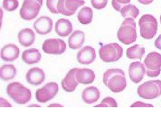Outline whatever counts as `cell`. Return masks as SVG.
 <instances>
[{
	"label": "cell",
	"mask_w": 161,
	"mask_h": 127,
	"mask_svg": "<svg viewBox=\"0 0 161 127\" xmlns=\"http://www.w3.org/2000/svg\"><path fill=\"white\" fill-rule=\"evenodd\" d=\"M42 49L47 54L61 55L66 51V43L61 39H47L44 42Z\"/></svg>",
	"instance_id": "cell-11"
},
{
	"label": "cell",
	"mask_w": 161,
	"mask_h": 127,
	"mask_svg": "<svg viewBox=\"0 0 161 127\" xmlns=\"http://www.w3.org/2000/svg\"><path fill=\"white\" fill-rule=\"evenodd\" d=\"M18 42L24 47H29L36 41V34L30 28H25L18 33Z\"/></svg>",
	"instance_id": "cell-22"
},
{
	"label": "cell",
	"mask_w": 161,
	"mask_h": 127,
	"mask_svg": "<svg viewBox=\"0 0 161 127\" xmlns=\"http://www.w3.org/2000/svg\"><path fill=\"white\" fill-rule=\"evenodd\" d=\"M76 78L80 84L88 85L95 80V73L90 69H78L76 71Z\"/></svg>",
	"instance_id": "cell-19"
},
{
	"label": "cell",
	"mask_w": 161,
	"mask_h": 127,
	"mask_svg": "<svg viewBox=\"0 0 161 127\" xmlns=\"http://www.w3.org/2000/svg\"><path fill=\"white\" fill-rule=\"evenodd\" d=\"M85 41V33L82 31H74L68 39V46L72 50L80 49Z\"/></svg>",
	"instance_id": "cell-21"
},
{
	"label": "cell",
	"mask_w": 161,
	"mask_h": 127,
	"mask_svg": "<svg viewBox=\"0 0 161 127\" xmlns=\"http://www.w3.org/2000/svg\"><path fill=\"white\" fill-rule=\"evenodd\" d=\"M20 50L15 44H7L1 49L0 56L5 61H14L19 57Z\"/></svg>",
	"instance_id": "cell-17"
},
{
	"label": "cell",
	"mask_w": 161,
	"mask_h": 127,
	"mask_svg": "<svg viewBox=\"0 0 161 127\" xmlns=\"http://www.w3.org/2000/svg\"><path fill=\"white\" fill-rule=\"evenodd\" d=\"M111 5H112V7H113V8H114L116 11H118V12L119 11V12H120L122 7H121L118 2H116V0H111Z\"/></svg>",
	"instance_id": "cell-33"
},
{
	"label": "cell",
	"mask_w": 161,
	"mask_h": 127,
	"mask_svg": "<svg viewBox=\"0 0 161 127\" xmlns=\"http://www.w3.org/2000/svg\"><path fill=\"white\" fill-rule=\"evenodd\" d=\"M155 46H156L157 49H158V50L161 51V34L156 39V41H155Z\"/></svg>",
	"instance_id": "cell-35"
},
{
	"label": "cell",
	"mask_w": 161,
	"mask_h": 127,
	"mask_svg": "<svg viewBox=\"0 0 161 127\" xmlns=\"http://www.w3.org/2000/svg\"><path fill=\"white\" fill-rule=\"evenodd\" d=\"M116 2H118L120 6H122V5L130 4V2H131V0H116Z\"/></svg>",
	"instance_id": "cell-36"
},
{
	"label": "cell",
	"mask_w": 161,
	"mask_h": 127,
	"mask_svg": "<svg viewBox=\"0 0 161 127\" xmlns=\"http://www.w3.org/2000/svg\"><path fill=\"white\" fill-rule=\"evenodd\" d=\"M101 97V92L96 87H89L84 89L81 93L82 101L86 104H92L99 100Z\"/></svg>",
	"instance_id": "cell-20"
},
{
	"label": "cell",
	"mask_w": 161,
	"mask_h": 127,
	"mask_svg": "<svg viewBox=\"0 0 161 127\" xmlns=\"http://www.w3.org/2000/svg\"><path fill=\"white\" fill-rule=\"evenodd\" d=\"M7 94L18 105H25L32 98V93L29 89L19 82H12L8 85Z\"/></svg>",
	"instance_id": "cell-3"
},
{
	"label": "cell",
	"mask_w": 161,
	"mask_h": 127,
	"mask_svg": "<svg viewBox=\"0 0 161 127\" xmlns=\"http://www.w3.org/2000/svg\"><path fill=\"white\" fill-rule=\"evenodd\" d=\"M78 68L72 69L62 80V88L66 92H73L78 87L79 82L76 78V71Z\"/></svg>",
	"instance_id": "cell-14"
},
{
	"label": "cell",
	"mask_w": 161,
	"mask_h": 127,
	"mask_svg": "<svg viewBox=\"0 0 161 127\" xmlns=\"http://www.w3.org/2000/svg\"><path fill=\"white\" fill-rule=\"evenodd\" d=\"M78 21L80 22L81 24H89L91 23L92 21V18H93V11L92 9L89 7H83V8L80 9L78 13Z\"/></svg>",
	"instance_id": "cell-26"
},
{
	"label": "cell",
	"mask_w": 161,
	"mask_h": 127,
	"mask_svg": "<svg viewBox=\"0 0 161 127\" xmlns=\"http://www.w3.org/2000/svg\"><path fill=\"white\" fill-rule=\"evenodd\" d=\"M139 97L144 99H155L161 96V80H149L138 88Z\"/></svg>",
	"instance_id": "cell-6"
},
{
	"label": "cell",
	"mask_w": 161,
	"mask_h": 127,
	"mask_svg": "<svg viewBox=\"0 0 161 127\" xmlns=\"http://www.w3.org/2000/svg\"><path fill=\"white\" fill-rule=\"evenodd\" d=\"M16 76V69L12 64L3 65L0 68V78L3 81H9L15 79Z\"/></svg>",
	"instance_id": "cell-24"
},
{
	"label": "cell",
	"mask_w": 161,
	"mask_h": 127,
	"mask_svg": "<svg viewBox=\"0 0 161 127\" xmlns=\"http://www.w3.org/2000/svg\"><path fill=\"white\" fill-rule=\"evenodd\" d=\"M55 33L61 37H67L73 32V24L68 19H59L54 25Z\"/></svg>",
	"instance_id": "cell-18"
},
{
	"label": "cell",
	"mask_w": 161,
	"mask_h": 127,
	"mask_svg": "<svg viewBox=\"0 0 161 127\" xmlns=\"http://www.w3.org/2000/svg\"><path fill=\"white\" fill-rule=\"evenodd\" d=\"M120 14L122 17H132L134 19H136L139 15V8L136 6L131 5V4H128L125 5L124 7H122L121 10H120Z\"/></svg>",
	"instance_id": "cell-27"
},
{
	"label": "cell",
	"mask_w": 161,
	"mask_h": 127,
	"mask_svg": "<svg viewBox=\"0 0 161 127\" xmlns=\"http://www.w3.org/2000/svg\"><path fill=\"white\" fill-rule=\"evenodd\" d=\"M138 1L142 5H149L153 2V0H138Z\"/></svg>",
	"instance_id": "cell-37"
},
{
	"label": "cell",
	"mask_w": 161,
	"mask_h": 127,
	"mask_svg": "<svg viewBox=\"0 0 161 127\" xmlns=\"http://www.w3.org/2000/svg\"><path fill=\"white\" fill-rule=\"evenodd\" d=\"M160 23H161V15H160Z\"/></svg>",
	"instance_id": "cell-40"
},
{
	"label": "cell",
	"mask_w": 161,
	"mask_h": 127,
	"mask_svg": "<svg viewBox=\"0 0 161 127\" xmlns=\"http://www.w3.org/2000/svg\"><path fill=\"white\" fill-rule=\"evenodd\" d=\"M118 104L116 100L112 97H105L103 98V101L99 104L95 105V107H117Z\"/></svg>",
	"instance_id": "cell-29"
},
{
	"label": "cell",
	"mask_w": 161,
	"mask_h": 127,
	"mask_svg": "<svg viewBox=\"0 0 161 127\" xmlns=\"http://www.w3.org/2000/svg\"><path fill=\"white\" fill-rule=\"evenodd\" d=\"M101 60L104 62H115L121 59L123 55V49L116 43L103 45L99 50Z\"/></svg>",
	"instance_id": "cell-5"
},
{
	"label": "cell",
	"mask_w": 161,
	"mask_h": 127,
	"mask_svg": "<svg viewBox=\"0 0 161 127\" xmlns=\"http://www.w3.org/2000/svg\"><path fill=\"white\" fill-rule=\"evenodd\" d=\"M131 107H153V105H151V104L141 102V101H137L134 104H132Z\"/></svg>",
	"instance_id": "cell-32"
},
{
	"label": "cell",
	"mask_w": 161,
	"mask_h": 127,
	"mask_svg": "<svg viewBox=\"0 0 161 127\" xmlns=\"http://www.w3.org/2000/svg\"><path fill=\"white\" fill-rule=\"evenodd\" d=\"M59 0H46V7L52 14H59L57 10V5Z\"/></svg>",
	"instance_id": "cell-30"
},
{
	"label": "cell",
	"mask_w": 161,
	"mask_h": 127,
	"mask_svg": "<svg viewBox=\"0 0 161 127\" xmlns=\"http://www.w3.org/2000/svg\"><path fill=\"white\" fill-rule=\"evenodd\" d=\"M42 58V55L37 49H28L22 53V60L25 63L32 65L38 63Z\"/></svg>",
	"instance_id": "cell-23"
},
{
	"label": "cell",
	"mask_w": 161,
	"mask_h": 127,
	"mask_svg": "<svg viewBox=\"0 0 161 127\" xmlns=\"http://www.w3.org/2000/svg\"><path fill=\"white\" fill-rule=\"evenodd\" d=\"M140 36L145 40H151L158 32V22L152 15H143L139 21Z\"/></svg>",
	"instance_id": "cell-4"
},
{
	"label": "cell",
	"mask_w": 161,
	"mask_h": 127,
	"mask_svg": "<svg viewBox=\"0 0 161 127\" xmlns=\"http://www.w3.org/2000/svg\"><path fill=\"white\" fill-rule=\"evenodd\" d=\"M32 106H33V107H35V106H36V107H39V105H29V107H32Z\"/></svg>",
	"instance_id": "cell-39"
},
{
	"label": "cell",
	"mask_w": 161,
	"mask_h": 127,
	"mask_svg": "<svg viewBox=\"0 0 161 127\" xmlns=\"http://www.w3.org/2000/svg\"><path fill=\"white\" fill-rule=\"evenodd\" d=\"M0 102H1V104H0L1 107H5V106L11 107V106H12V105H11V104H9L8 101H7L5 98H3V97H1V98H0Z\"/></svg>",
	"instance_id": "cell-34"
},
{
	"label": "cell",
	"mask_w": 161,
	"mask_h": 127,
	"mask_svg": "<svg viewBox=\"0 0 161 127\" xmlns=\"http://www.w3.org/2000/svg\"><path fill=\"white\" fill-rule=\"evenodd\" d=\"M25 79H26V81L29 83L30 85L38 86L45 80V74L42 69L35 67L30 69L27 71Z\"/></svg>",
	"instance_id": "cell-16"
},
{
	"label": "cell",
	"mask_w": 161,
	"mask_h": 127,
	"mask_svg": "<svg viewBox=\"0 0 161 127\" xmlns=\"http://www.w3.org/2000/svg\"><path fill=\"white\" fill-rule=\"evenodd\" d=\"M59 91V86L56 82H50L44 85L43 88L36 91V98L39 103H46L54 98Z\"/></svg>",
	"instance_id": "cell-9"
},
{
	"label": "cell",
	"mask_w": 161,
	"mask_h": 127,
	"mask_svg": "<svg viewBox=\"0 0 161 127\" xmlns=\"http://www.w3.org/2000/svg\"><path fill=\"white\" fill-rule=\"evenodd\" d=\"M49 107H63V105H61V104H51V105H49Z\"/></svg>",
	"instance_id": "cell-38"
},
{
	"label": "cell",
	"mask_w": 161,
	"mask_h": 127,
	"mask_svg": "<svg viewBox=\"0 0 161 127\" xmlns=\"http://www.w3.org/2000/svg\"><path fill=\"white\" fill-rule=\"evenodd\" d=\"M146 74V68L145 65L142 64L140 61L132 62L129 67V76L132 82L139 83L144 78Z\"/></svg>",
	"instance_id": "cell-12"
},
{
	"label": "cell",
	"mask_w": 161,
	"mask_h": 127,
	"mask_svg": "<svg viewBox=\"0 0 161 127\" xmlns=\"http://www.w3.org/2000/svg\"><path fill=\"white\" fill-rule=\"evenodd\" d=\"M19 6L18 0H3L2 8L8 12H13L15 9H17Z\"/></svg>",
	"instance_id": "cell-28"
},
{
	"label": "cell",
	"mask_w": 161,
	"mask_h": 127,
	"mask_svg": "<svg viewBox=\"0 0 161 127\" xmlns=\"http://www.w3.org/2000/svg\"><path fill=\"white\" fill-rule=\"evenodd\" d=\"M91 4L97 10H102L106 8L108 0H91Z\"/></svg>",
	"instance_id": "cell-31"
},
{
	"label": "cell",
	"mask_w": 161,
	"mask_h": 127,
	"mask_svg": "<svg viewBox=\"0 0 161 127\" xmlns=\"http://www.w3.org/2000/svg\"><path fill=\"white\" fill-rule=\"evenodd\" d=\"M117 38L123 44H132L137 40V26L134 18L126 17L117 32Z\"/></svg>",
	"instance_id": "cell-2"
},
{
	"label": "cell",
	"mask_w": 161,
	"mask_h": 127,
	"mask_svg": "<svg viewBox=\"0 0 161 127\" xmlns=\"http://www.w3.org/2000/svg\"><path fill=\"white\" fill-rule=\"evenodd\" d=\"M96 59V53L93 47L85 46L77 53V60L80 64L89 65Z\"/></svg>",
	"instance_id": "cell-15"
},
{
	"label": "cell",
	"mask_w": 161,
	"mask_h": 127,
	"mask_svg": "<svg viewBox=\"0 0 161 127\" xmlns=\"http://www.w3.org/2000/svg\"><path fill=\"white\" fill-rule=\"evenodd\" d=\"M144 54H145V48L139 44L133 45L131 47L128 48L126 52L127 57L130 60H135V59L141 60Z\"/></svg>",
	"instance_id": "cell-25"
},
{
	"label": "cell",
	"mask_w": 161,
	"mask_h": 127,
	"mask_svg": "<svg viewBox=\"0 0 161 127\" xmlns=\"http://www.w3.org/2000/svg\"><path fill=\"white\" fill-rule=\"evenodd\" d=\"M43 3V0H24L20 9L21 18L25 21L35 19L39 15Z\"/></svg>",
	"instance_id": "cell-7"
},
{
	"label": "cell",
	"mask_w": 161,
	"mask_h": 127,
	"mask_svg": "<svg viewBox=\"0 0 161 127\" xmlns=\"http://www.w3.org/2000/svg\"><path fill=\"white\" fill-rule=\"evenodd\" d=\"M34 29L38 34L45 35L51 33L53 30V21L49 16H40L34 23Z\"/></svg>",
	"instance_id": "cell-13"
},
{
	"label": "cell",
	"mask_w": 161,
	"mask_h": 127,
	"mask_svg": "<svg viewBox=\"0 0 161 127\" xmlns=\"http://www.w3.org/2000/svg\"><path fill=\"white\" fill-rule=\"evenodd\" d=\"M104 85L112 92H122L127 87L125 72L120 69H110L103 74Z\"/></svg>",
	"instance_id": "cell-1"
},
{
	"label": "cell",
	"mask_w": 161,
	"mask_h": 127,
	"mask_svg": "<svg viewBox=\"0 0 161 127\" xmlns=\"http://www.w3.org/2000/svg\"><path fill=\"white\" fill-rule=\"evenodd\" d=\"M85 4L83 0H59L57 10L59 14L65 16H72L77 9Z\"/></svg>",
	"instance_id": "cell-10"
},
{
	"label": "cell",
	"mask_w": 161,
	"mask_h": 127,
	"mask_svg": "<svg viewBox=\"0 0 161 127\" xmlns=\"http://www.w3.org/2000/svg\"><path fill=\"white\" fill-rule=\"evenodd\" d=\"M146 75L150 78H156L161 72V54L156 52L148 53L144 60Z\"/></svg>",
	"instance_id": "cell-8"
}]
</instances>
